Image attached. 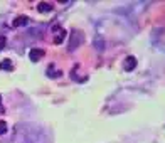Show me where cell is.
Listing matches in <instances>:
<instances>
[{
  "mask_svg": "<svg viewBox=\"0 0 165 143\" xmlns=\"http://www.w3.org/2000/svg\"><path fill=\"white\" fill-rule=\"evenodd\" d=\"M42 56H44V51H42V49H30V52H29V59L32 63H37Z\"/></svg>",
  "mask_w": 165,
  "mask_h": 143,
  "instance_id": "obj_2",
  "label": "cell"
},
{
  "mask_svg": "<svg viewBox=\"0 0 165 143\" xmlns=\"http://www.w3.org/2000/svg\"><path fill=\"white\" fill-rule=\"evenodd\" d=\"M64 36H66V32H61V36L56 37L54 42H56V44H61V42H63V39H64Z\"/></svg>",
  "mask_w": 165,
  "mask_h": 143,
  "instance_id": "obj_7",
  "label": "cell"
},
{
  "mask_svg": "<svg viewBox=\"0 0 165 143\" xmlns=\"http://www.w3.org/2000/svg\"><path fill=\"white\" fill-rule=\"evenodd\" d=\"M0 101H2V96H0Z\"/></svg>",
  "mask_w": 165,
  "mask_h": 143,
  "instance_id": "obj_9",
  "label": "cell"
},
{
  "mask_svg": "<svg viewBox=\"0 0 165 143\" xmlns=\"http://www.w3.org/2000/svg\"><path fill=\"white\" fill-rule=\"evenodd\" d=\"M135 67H136V59L133 57V56H128V57L125 59V63H123V69L130 73V71H133Z\"/></svg>",
  "mask_w": 165,
  "mask_h": 143,
  "instance_id": "obj_1",
  "label": "cell"
},
{
  "mask_svg": "<svg viewBox=\"0 0 165 143\" xmlns=\"http://www.w3.org/2000/svg\"><path fill=\"white\" fill-rule=\"evenodd\" d=\"M37 10L42 12V14H47V12H52V5L47 4V2H39V5H37Z\"/></svg>",
  "mask_w": 165,
  "mask_h": 143,
  "instance_id": "obj_3",
  "label": "cell"
},
{
  "mask_svg": "<svg viewBox=\"0 0 165 143\" xmlns=\"http://www.w3.org/2000/svg\"><path fill=\"white\" fill-rule=\"evenodd\" d=\"M4 44H5V39H0V51L4 49Z\"/></svg>",
  "mask_w": 165,
  "mask_h": 143,
  "instance_id": "obj_8",
  "label": "cell"
},
{
  "mask_svg": "<svg viewBox=\"0 0 165 143\" xmlns=\"http://www.w3.org/2000/svg\"><path fill=\"white\" fill-rule=\"evenodd\" d=\"M0 69H4V71H10V69H12V61H9V59L2 61V63H0Z\"/></svg>",
  "mask_w": 165,
  "mask_h": 143,
  "instance_id": "obj_5",
  "label": "cell"
},
{
  "mask_svg": "<svg viewBox=\"0 0 165 143\" xmlns=\"http://www.w3.org/2000/svg\"><path fill=\"white\" fill-rule=\"evenodd\" d=\"M7 133V123L5 121H0V135Z\"/></svg>",
  "mask_w": 165,
  "mask_h": 143,
  "instance_id": "obj_6",
  "label": "cell"
},
{
  "mask_svg": "<svg viewBox=\"0 0 165 143\" xmlns=\"http://www.w3.org/2000/svg\"><path fill=\"white\" fill-rule=\"evenodd\" d=\"M27 20H29V19L27 17H24V15H20V17H17L14 20V27H20V26H26L27 24Z\"/></svg>",
  "mask_w": 165,
  "mask_h": 143,
  "instance_id": "obj_4",
  "label": "cell"
}]
</instances>
